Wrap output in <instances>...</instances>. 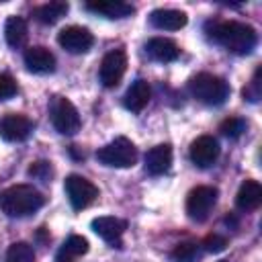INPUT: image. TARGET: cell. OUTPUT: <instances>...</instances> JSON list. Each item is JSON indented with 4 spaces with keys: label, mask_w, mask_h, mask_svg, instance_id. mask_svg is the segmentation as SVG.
<instances>
[{
    "label": "cell",
    "mask_w": 262,
    "mask_h": 262,
    "mask_svg": "<svg viewBox=\"0 0 262 262\" xmlns=\"http://www.w3.org/2000/svg\"><path fill=\"white\" fill-rule=\"evenodd\" d=\"M170 258L174 262H194L199 258V246L192 242H182L172 250Z\"/></svg>",
    "instance_id": "cb8c5ba5"
},
{
    "label": "cell",
    "mask_w": 262,
    "mask_h": 262,
    "mask_svg": "<svg viewBox=\"0 0 262 262\" xmlns=\"http://www.w3.org/2000/svg\"><path fill=\"white\" fill-rule=\"evenodd\" d=\"M207 35H209V39L213 43H217V45H221L227 51L237 53V55L250 53L258 43L254 27H250L246 23H239V20H215V23H209L207 25Z\"/></svg>",
    "instance_id": "6da1fadb"
},
{
    "label": "cell",
    "mask_w": 262,
    "mask_h": 262,
    "mask_svg": "<svg viewBox=\"0 0 262 262\" xmlns=\"http://www.w3.org/2000/svg\"><path fill=\"white\" fill-rule=\"evenodd\" d=\"M96 160L111 168H131L137 162V147L127 137H117L96 151Z\"/></svg>",
    "instance_id": "277c9868"
},
{
    "label": "cell",
    "mask_w": 262,
    "mask_h": 262,
    "mask_svg": "<svg viewBox=\"0 0 262 262\" xmlns=\"http://www.w3.org/2000/svg\"><path fill=\"white\" fill-rule=\"evenodd\" d=\"M86 10L106 16V18H125L133 14V6L121 0H98V2H86Z\"/></svg>",
    "instance_id": "e0dca14e"
},
{
    "label": "cell",
    "mask_w": 262,
    "mask_h": 262,
    "mask_svg": "<svg viewBox=\"0 0 262 262\" xmlns=\"http://www.w3.org/2000/svg\"><path fill=\"white\" fill-rule=\"evenodd\" d=\"M51 174H53V170H51L49 162H45V160L33 162V164L29 166V176H33V178H37V180L47 182V180L51 178Z\"/></svg>",
    "instance_id": "484cf974"
},
{
    "label": "cell",
    "mask_w": 262,
    "mask_h": 262,
    "mask_svg": "<svg viewBox=\"0 0 262 262\" xmlns=\"http://www.w3.org/2000/svg\"><path fill=\"white\" fill-rule=\"evenodd\" d=\"M45 196L31 184H14L0 190V209L8 217H27L39 211Z\"/></svg>",
    "instance_id": "7a4b0ae2"
},
{
    "label": "cell",
    "mask_w": 262,
    "mask_h": 262,
    "mask_svg": "<svg viewBox=\"0 0 262 262\" xmlns=\"http://www.w3.org/2000/svg\"><path fill=\"white\" fill-rule=\"evenodd\" d=\"M49 115H51V123L55 127L57 133L61 135H74L80 129V115L78 108L72 104V100H68L66 96H55L51 100L49 106Z\"/></svg>",
    "instance_id": "5b68a950"
},
{
    "label": "cell",
    "mask_w": 262,
    "mask_h": 262,
    "mask_svg": "<svg viewBox=\"0 0 262 262\" xmlns=\"http://www.w3.org/2000/svg\"><path fill=\"white\" fill-rule=\"evenodd\" d=\"M4 37H6V43L12 49L23 47L27 43V37H29L27 20L23 16H8L6 25H4Z\"/></svg>",
    "instance_id": "ffe728a7"
},
{
    "label": "cell",
    "mask_w": 262,
    "mask_h": 262,
    "mask_svg": "<svg viewBox=\"0 0 262 262\" xmlns=\"http://www.w3.org/2000/svg\"><path fill=\"white\" fill-rule=\"evenodd\" d=\"M188 88H190V94L203 102V104H221L225 102L227 94H229V86L223 78L215 76V74H207V72H201L196 74L190 82H188Z\"/></svg>",
    "instance_id": "3957f363"
},
{
    "label": "cell",
    "mask_w": 262,
    "mask_h": 262,
    "mask_svg": "<svg viewBox=\"0 0 262 262\" xmlns=\"http://www.w3.org/2000/svg\"><path fill=\"white\" fill-rule=\"evenodd\" d=\"M57 43L68 51V53H86L92 43H94V37L88 29L84 27H78V25H72V27H66L59 31L57 35Z\"/></svg>",
    "instance_id": "9c48e42d"
},
{
    "label": "cell",
    "mask_w": 262,
    "mask_h": 262,
    "mask_svg": "<svg viewBox=\"0 0 262 262\" xmlns=\"http://www.w3.org/2000/svg\"><path fill=\"white\" fill-rule=\"evenodd\" d=\"M25 66L33 74H51L55 70V55L47 47L35 45L25 51Z\"/></svg>",
    "instance_id": "4fadbf2b"
},
{
    "label": "cell",
    "mask_w": 262,
    "mask_h": 262,
    "mask_svg": "<svg viewBox=\"0 0 262 262\" xmlns=\"http://www.w3.org/2000/svg\"><path fill=\"white\" fill-rule=\"evenodd\" d=\"M33 131V123L25 115L8 113L0 119V137L6 141H25Z\"/></svg>",
    "instance_id": "8fae6325"
},
{
    "label": "cell",
    "mask_w": 262,
    "mask_h": 262,
    "mask_svg": "<svg viewBox=\"0 0 262 262\" xmlns=\"http://www.w3.org/2000/svg\"><path fill=\"white\" fill-rule=\"evenodd\" d=\"M186 14L182 10H174V8H158L149 14V23L156 29L162 31H178L186 25Z\"/></svg>",
    "instance_id": "9a60e30c"
},
{
    "label": "cell",
    "mask_w": 262,
    "mask_h": 262,
    "mask_svg": "<svg viewBox=\"0 0 262 262\" xmlns=\"http://www.w3.org/2000/svg\"><path fill=\"white\" fill-rule=\"evenodd\" d=\"M262 203V186L256 180H244L237 194H235V205L239 211H254Z\"/></svg>",
    "instance_id": "d6986e66"
},
{
    "label": "cell",
    "mask_w": 262,
    "mask_h": 262,
    "mask_svg": "<svg viewBox=\"0 0 262 262\" xmlns=\"http://www.w3.org/2000/svg\"><path fill=\"white\" fill-rule=\"evenodd\" d=\"M127 70V55L123 49H113L108 51L102 61H100V70H98V78H100V84L104 88H115L123 74Z\"/></svg>",
    "instance_id": "ba28073f"
},
{
    "label": "cell",
    "mask_w": 262,
    "mask_h": 262,
    "mask_svg": "<svg viewBox=\"0 0 262 262\" xmlns=\"http://www.w3.org/2000/svg\"><path fill=\"white\" fill-rule=\"evenodd\" d=\"M188 156L192 160L194 166L199 168H209L215 164V160L219 158V143L215 137L211 135H201L190 143Z\"/></svg>",
    "instance_id": "30bf717a"
},
{
    "label": "cell",
    "mask_w": 262,
    "mask_h": 262,
    "mask_svg": "<svg viewBox=\"0 0 262 262\" xmlns=\"http://www.w3.org/2000/svg\"><path fill=\"white\" fill-rule=\"evenodd\" d=\"M92 229L96 235H100L111 246L121 248V237L127 229V221H123L119 217H96L92 221Z\"/></svg>",
    "instance_id": "7c38bea8"
},
{
    "label": "cell",
    "mask_w": 262,
    "mask_h": 262,
    "mask_svg": "<svg viewBox=\"0 0 262 262\" xmlns=\"http://www.w3.org/2000/svg\"><path fill=\"white\" fill-rule=\"evenodd\" d=\"M66 194L72 203V207L76 211H82L86 209L88 205H92L98 196V188L84 176H78V174H70L66 178Z\"/></svg>",
    "instance_id": "8992f818"
},
{
    "label": "cell",
    "mask_w": 262,
    "mask_h": 262,
    "mask_svg": "<svg viewBox=\"0 0 262 262\" xmlns=\"http://www.w3.org/2000/svg\"><path fill=\"white\" fill-rule=\"evenodd\" d=\"M68 2H49V4H43V6H37L35 8V18L43 25H51L55 20H59L66 12H68Z\"/></svg>",
    "instance_id": "7402d4cb"
},
{
    "label": "cell",
    "mask_w": 262,
    "mask_h": 262,
    "mask_svg": "<svg viewBox=\"0 0 262 262\" xmlns=\"http://www.w3.org/2000/svg\"><path fill=\"white\" fill-rule=\"evenodd\" d=\"M16 94V82L8 74H0V100H6Z\"/></svg>",
    "instance_id": "83f0119b"
},
{
    "label": "cell",
    "mask_w": 262,
    "mask_h": 262,
    "mask_svg": "<svg viewBox=\"0 0 262 262\" xmlns=\"http://www.w3.org/2000/svg\"><path fill=\"white\" fill-rule=\"evenodd\" d=\"M145 51L151 59L156 61H162V63H168V61H174L178 59L180 55V49L178 45L172 41V39H166V37H154L147 41L145 45Z\"/></svg>",
    "instance_id": "2e32d148"
},
{
    "label": "cell",
    "mask_w": 262,
    "mask_h": 262,
    "mask_svg": "<svg viewBox=\"0 0 262 262\" xmlns=\"http://www.w3.org/2000/svg\"><path fill=\"white\" fill-rule=\"evenodd\" d=\"M149 96H151V88H149V84H147L145 80L139 78V80H135V82L127 88L123 102H125V106H127L131 113H141V111L147 106Z\"/></svg>",
    "instance_id": "ac0fdd59"
},
{
    "label": "cell",
    "mask_w": 262,
    "mask_h": 262,
    "mask_svg": "<svg viewBox=\"0 0 262 262\" xmlns=\"http://www.w3.org/2000/svg\"><path fill=\"white\" fill-rule=\"evenodd\" d=\"M219 262H227V260H219Z\"/></svg>",
    "instance_id": "f546056e"
},
{
    "label": "cell",
    "mask_w": 262,
    "mask_h": 262,
    "mask_svg": "<svg viewBox=\"0 0 262 262\" xmlns=\"http://www.w3.org/2000/svg\"><path fill=\"white\" fill-rule=\"evenodd\" d=\"M217 203L215 186H196L186 196V213L192 221H205Z\"/></svg>",
    "instance_id": "52a82bcc"
},
{
    "label": "cell",
    "mask_w": 262,
    "mask_h": 262,
    "mask_svg": "<svg viewBox=\"0 0 262 262\" xmlns=\"http://www.w3.org/2000/svg\"><path fill=\"white\" fill-rule=\"evenodd\" d=\"M88 252V239L82 235H70L55 254V262H76Z\"/></svg>",
    "instance_id": "44dd1931"
},
{
    "label": "cell",
    "mask_w": 262,
    "mask_h": 262,
    "mask_svg": "<svg viewBox=\"0 0 262 262\" xmlns=\"http://www.w3.org/2000/svg\"><path fill=\"white\" fill-rule=\"evenodd\" d=\"M225 246H227V239H225L223 235H217V233H211V235H207V237L203 239V248H205L207 252H213V254L223 252Z\"/></svg>",
    "instance_id": "4316f807"
},
{
    "label": "cell",
    "mask_w": 262,
    "mask_h": 262,
    "mask_svg": "<svg viewBox=\"0 0 262 262\" xmlns=\"http://www.w3.org/2000/svg\"><path fill=\"white\" fill-rule=\"evenodd\" d=\"M170 164H172V147L168 143H160L145 154V170L151 176H160L168 172Z\"/></svg>",
    "instance_id": "5bb4252c"
},
{
    "label": "cell",
    "mask_w": 262,
    "mask_h": 262,
    "mask_svg": "<svg viewBox=\"0 0 262 262\" xmlns=\"http://www.w3.org/2000/svg\"><path fill=\"white\" fill-rule=\"evenodd\" d=\"M260 68L256 70V74H254V80L250 82V86L248 88H244V98H248V100H252V102H256L258 98H260Z\"/></svg>",
    "instance_id": "f1b7e54d"
},
{
    "label": "cell",
    "mask_w": 262,
    "mask_h": 262,
    "mask_svg": "<svg viewBox=\"0 0 262 262\" xmlns=\"http://www.w3.org/2000/svg\"><path fill=\"white\" fill-rule=\"evenodd\" d=\"M219 131H221L225 137L235 139V137H239V135L246 131V123H244V119H239V117H229V119H225V121L219 125Z\"/></svg>",
    "instance_id": "d4e9b609"
},
{
    "label": "cell",
    "mask_w": 262,
    "mask_h": 262,
    "mask_svg": "<svg viewBox=\"0 0 262 262\" xmlns=\"http://www.w3.org/2000/svg\"><path fill=\"white\" fill-rule=\"evenodd\" d=\"M6 262H35L33 246L27 242H14L10 244L6 252Z\"/></svg>",
    "instance_id": "603a6c76"
}]
</instances>
